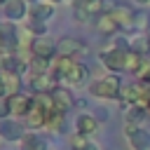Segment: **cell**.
<instances>
[{
    "instance_id": "obj_1",
    "label": "cell",
    "mask_w": 150,
    "mask_h": 150,
    "mask_svg": "<svg viewBox=\"0 0 150 150\" xmlns=\"http://www.w3.org/2000/svg\"><path fill=\"white\" fill-rule=\"evenodd\" d=\"M131 52V47H127L124 42L120 45H112V47H105L98 52V59L101 63L110 70V73H124L127 70V54Z\"/></svg>"
},
{
    "instance_id": "obj_2",
    "label": "cell",
    "mask_w": 150,
    "mask_h": 150,
    "mask_svg": "<svg viewBox=\"0 0 150 150\" xmlns=\"http://www.w3.org/2000/svg\"><path fill=\"white\" fill-rule=\"evenodd\" d=\"M89 91L96 96V98H120L122 96V80L117 73H110V75H103L98 80H94L89 84Z\"/></svg>"
},
{
    "instance_id": "obj_3",
    "label": "cell",
    "mask_w": 150,
    "mask_h": 150,
    "mask_svg": "<svg viewBox=\"0 0 150 150\" xmlns=\"http://www.w3.org/2000/svg\"><path fill=\"white\" fill-rule=\"evenodd\" d=\"M33 108V98L26 96V94H12L5 98V110L9 112V117H26Z\"/></svg>"
},
{
    "instance_id": "obj_4",
    "label": "cell",
    "mask_w": 150,
    "mask_h": 150,
    "mask_svg": "<svg viewBox=\"0 0 150 150\" xmlns=\"http://www.w3.org/2000/svg\"><path fill=\"white\" fill-rule=\"evenodd\" d=\"M124 136H127L131 150H150V131L141 129L138 124H129V122H127Z\"/></svg>"
},
{
    "instance_id": "obj_5",
    "label": "cell",
    "mask_w": 150,
    "mask_h": 150,
    "mask_svg": "<svg viewBox=\"0 0 150 150\" xmlns=\"http://www.w3.org/2000/svg\"><path fill=\"white\" fill-rule=\"evenodd\" d=\"M23 136H26V131L16 117H2L0 120V138H5L9 143H21Z\"/></svg>"
},
{
    "instance_id": "obj_6",
    "label": "cell",
    "mask_w": 150,
    "mask_h": 150,
    "mask_svg": "<svg viewBox=\"0 0 150 150\" xmlns=\"http://www.w3.org/2000/svg\"><path fill=\"white\" fill-rule=\"evenodd\" d=\"M87 52V45L77 38H61L56 42V54L59 56H68V59H75V56H82Z\"/></svg>"
},
{
    "instance_id": "obj_7",
    "label": "cell",
    "mask_w": 150,
    "mask_h": 150,
    "mask_svg": "<svg viewBox=\"0 0 150 150\" xmlns=\"http://www.w3.org/2000/svg\"><path fill=\"white\" fill-rule=\"evenodd\" d=\"M30 54L35 56V59H42V61H54L56 56V45L52 42V40H47V38H35L33 42H30Z\"/></svg>"
},
{
    "instance_id": "obj_8",
    "label": "cell",
    "mask_w": 150,
    "mask_h": 150,
    "mask_svg": "<svg viewBox=\"0 0 150 150\" xmlns=\"http://www.w3.org/2000/svg\"><path fill=\"white\" fill-rule=\"evenodd\" d=\"M2 12H5V19H9V23H16L30 12V7L26 5V0H7Z\"/></svg>"
},
{
    "instance_id": "obj_9",
    "label": "cell",
    "mask_w": 150,
    "mask_h": 150,
    "mask_svg": "<svg viewBox=\"0 0 150 150\" xmlns=\"http://www.w3.org/2000/svg\"><path fill=\"white\" fill-rule=\"evenodd\" d=\"M73 66H75V59H68V56H56V59L52 61V70H49V75H52L54 80H63V82H66V77L70 75Z\"/></svg>"
},
{
    "instance_id": "obj_10",
    "label": "cell",
    "mask_w": 150,
    "mask_h": 150,
    "mask_svg": "<svg viewBox=\"0 0 150 150\" xmlns=\"http://www.w3.org/2000/svg\"><path fill=\"white\" fill-rule=\"evenodd\" d=\"M108 14L117 21V26H120L122 30L136 28V16L131 14V9H129V7H112V9H108Z\"/></svg>"
},
{
    "instance_id": "obj_11",
    "label": "cell",
    "mask_w": 150,
    "mask_h": 150,
    "mask_svg": "<svg viewBox=\"0 0 150 150\" xmlns=\"http://www.w3.org/2000/svg\"><path fill=\"white\" fill-rule=\"evenodd\" d=\"M54 12H56V7L52 5V2H35L33 7H30V21H40V23H45L47 19H52L54 16Z\"/></svg>"
},
{
    "instance_id": "obj_12",
    "label": "cell",
    "mask_w": 150,
    "mask_h": 150,
    "mask_svg": "<svg viewBox=\"0 0 150 150\" xmlns=\"http://www.w3.org/2000/svg\"><path fill=\"white\" fill-rule=\"evenodd\" d=\"M75 127H77V134H82V136H91V134H96L98 131V120L94 117V115H87V112H82V115H77V120H75Z\"/></svg>"
},
{
    "instance_id": "obj_13",
    "label": "cell",
    "mask_w": 150,
    "mask_h": 150,
    "mask_svg": "<svg viewBox=\"0 0 150 150\" xmlns=\"http://www.w3.org/2000/svg\"><path fill=\"white\" fill-rule=\"evenodd\" d=\"M47 110L45 108H40L38 103H33V108H30V112L26 115V127L28 129H40V127H47Z\"/></svg>"
},
{
    "instance_id": "obj_14",
    "label": "cell",
    "mask_w": 150,
    "mask_h": 150,
    "mask_svg": "<svg viewBox=\"0 0 150 150\" xmlns=\"http://www.w3.org/2000/svg\"><path fill=\"white\" fill-rule=\"evenodd\" d=\"M89 80V68L84 66V63H80V61H75V66H73V70H70V75L66 77V82L70 84V87H82L84 82Z\"/></svg>"
},
{
    "instance_id": "obj_15",
    "label": "cell",
    "mask_w": 150,
    "mask_h": 150,
    "mask_svg": "<svg viewBox=\"0 0 150 150\" xmlns=\"http://www.w3.org/2000/svg\"><path fill=\"white\" fill-rule=\"evenodd\" d=\"M52 98H54V108H59V110H63V112H68V110L75 105L70 91L63 89V87H56V89L52 91Z\"/></svg>"
},
{
    "instance_id": "obj_16",
    "label": "cell",
    "mask_w": 150,
    "mask_h": 150,
    "mask_svg": "<svg viewBox=\"0 0 150 150\" xmlns=\"http://www.w3.org/2000/svg\"><path fill=\"white\" fill-rule=\"evenodd\" d=\"M19 148L21 150H47V141L35 131H26V136L19 143Z\"/></svg>"
},
{
    "instance_id": "obj_17",
    "label": "cell",
    "mask_w": 150,
    "mask_h": 150,
    "mask_svg": "<svg viewBox=\"0 0 150 150\" xmlns=\"http://www.w3.org/2000/svg\"><path fill=\"white\" fill-rule=\"evenodd\" d=\"M96 28L103 33V35H112V33H117V30H122L120 26H117V21L108 14V12H103L101 16H98V21H96Z\"/></svg>"
},
{
    "instance_id": "obj_18",
    "label": "cell",
    "mask_w": 150,
    "mask_h": 150,
    "mask_svg": "<svg viewBox=\"0 0 150 150\" xmlns=\"http://www.w3.org/2000/svg\"><path fill=\"white\" fill-rule=\"evenodd\" d=\"M63 124H66V112L59 110V108L49 110V115H47V129H52V131H63Z\"/></svg>"
},
{
    "instance_id": "obj_19",
    "label": "cell",
    "mask_w": 150,
    "mask_h": 150,
    "mask_svg": "<svg viewBox=\"0 0 150 150\" xmlns=\"http://www.w3.org/2000/svg\"><path fill=\"white\" fill-rule=\"evenodd\" d=\"M0 75H2V82H5V91H7V96L19 94V84H21L19 75H14V73H0Z\"/></svg>"
},
{
    "instance_id": "obj_20",
    "label": "cell",
    "mask_w": 150,
    "mask_h": 150,
    "mask_svg": "<svg viewBox=\"0 0 150 150\" xmlns=\"http://www.w3.org/2000/svg\"><path fill=\"white\" fill-rule=\"evenodd\" d=\"M87 145H89V138H87V136H82V134H77V131L70 136V148H73V150H84Z\"/></svg>"
},
{
    "instance_id": "obj_21",
    "label": "cell",
    "mask_w": 150,
    "mask_h": 150,
    "mask_svg": "<svg viewBox=\"0 0 150 150\" xmlns=\"http://www.w3.org/2000/svg\"><path fill=\"white\" fill-rule=\"evenodd\" d=\"M0 96L7 98V91H5V82H2V75H0Z\"/></svg>"
},
{
    "instance_id": "obj_22",
    "label": "cell",
    "mask_w": 150,
    "mask_h": 150,
    "mask_svg": "<svg viewBox=\"0 0 150 150\" xmlns=\"http://www.w3.org/2000/svg\"><path fill=\"white\" fill-rule=\"evenodd\" d=\"M84 150H98V145H94V143H89V145H87Z\"/></svg>"
},
{
    "instance_id": "obj_23",
    "label": "cell",
    "mask_w": 150,
    "mask_h": 150,
    "mask_svg": "<svg viewBox=\"0 0 150 150\" xmlns=\"http://www.w3.org/2000/svg\"><path fill=\"white\" fill-rule=\"evenodd\" d=\"M136 2H138V5H148L150 0H136Z\"/></svg>"
},
{
    "instance_id": "obj_24",
    "label": "cell",
    "mask_w": 150,
    "mask_h": 150,
    "mask_svg": "<svg viewBox=\"0 0 150 150\" xmlns=\"http://www.w3.org/2000/svg\"><path fill=\"white\" fill-rule=\"evenodd\" d=\"M75 2H94V0H75Z\"/></svg>"
},
{
    "instance_id": "obj_25",
    "label": "cell",
    "mask_w": 150,
    "mask_h": 150,
    "mask_svg": "<svg viewBox=\"0 0 150 150\" xmlns=\"http://www.w3.org/2000/svg\"><path fill=\"white\" fill-rule=\"evenodd\" d=\"M45 2H52V5H54V2H61V0H45Z\"/></svg>"
},
{
    "instance_id": "obj_26",
    "label": "cell",
    "mask_w": 150,
    "mask_h": 150,
    "mask_svg": "<svg viewBox=\"0 0 150 150\" xmlns=\"http://www.w3.org/2000/svg\"><path fill=\"white\" fill-rule=\"evenodd\" d=\"M148 52H150V40H148Z\"/></svg>"
},
{
    "instance_id": "obj_27",
    "label": "cell",
    "mask_w": 150,
    "mask_h": 150,
    "mask_svg": "<svg viewBox=\"0 0 150 150\" xmlns=\"http://www.w3.org/2000/svg\"><path fill=\"white\" fill-rule=\"evenodd\" d=\"M5 2H7V0H5Z\"/></svg>"
}]
</instances>
